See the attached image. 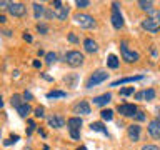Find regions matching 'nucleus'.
<instances>
[{
  "mask_svg": "<svg viewBox=\"0 0 160 150\" xmlns=\"http://www.w3.org/2000/svg\"><path fill=\"white\" fill-rule=\"evenodd\" d=\"M120 53H122V60H125L127 63H133L140 58V53L130 48L127 42H120Z\"/></svg>",
  "mask_w": 160,
  "mask_h": 150,
  "instance_id": "f257e3e1",
  "label": "nucleus"
},
{
  "mask_svg": "<svg viewBox=\"0 0 160 150\" xmlns=\"http://www.w3.org/2000/svg\"><path fill=\"white\" fill-rule=\"evenodd\" d=\"M82 118L80 117H70L67 120V125H68V132H70V137L73 140H78L80 138V128H82Z\"/></svg>",
  "mask_w": 160,
  "mask_h": 150,
  "instance_id": "f03ea898",
  "label": "nucleus"
},
{
  "mask_svg": "<svg viewBox=\"0 0 160 150\" xmlns=\"http://www.w3.org/2000/svg\"><path fill=\"white\" fill-rule=\"evenodd\" d=\"M73 20H75V23L80 25L82 28H93L95 25H97L95 18L92 17V15H88V13H75Z\"/></svg>",
  "mask_w": 160,
  "mask_h": 150,
  "instance_id": "7ed1b4c3",
  "label": "nucleus"
},
{
  "mask_svg": "<svg viewBox=\"0 0 160 150\" xmlns=\"http://www.w3.org/2000/svg\"><path fill=\"white\" fill-rule=\"evenodd\" d=\"M107 77H108V73L105 72V70H97V72H93V73L88 77L87 83H85V87H87V88H93L95 85H98V83H102L103 80H107Z\"/></svg>",
  "mask_w": 160,
  "mask_h": 150,
  "instance_id": "20e7f679",
  "label": "nucleus"
},
{
  "mask_svg": "<svg viewBox=\"0 0 160 150\" xmlns=\"http://www.w3.org/2000/svg\"><path fill=\"white\" fill-rule=\"evenodd\" d=\"M65 62L70 67H80L83 63V55L78 50H70V52L65 53Z\"/></svg>",
  "mask_w": 160,
  "mask_h": 150,
  "instance_id": "39448f33",
  "label": "nucleus"
},
{
  "mask_svg": "<svg viewBox=\"0 0 160 150\" xmlns=\"http://www.w3.org/2000/svg\"><path fill=\"white\" fill-rule=\"evenodd\" d=\"M120 5L117 2H113L112 3V25H113V28H117L120 30L123 27V17H122V13H120Z\"/></svg>",
  "mask_w": 160,
  "mask_h": 150,
  "instance_id": "423d86ee",
  "label": "nucleus"
},
{
  "mask_svg": "<svg viewBox=\"0 0 160 150\" xmlns=\"http://www.w3.org/2000/svg\"><path fill=\"white\" fill-rule=\"evenodd\" d=\"M117 112L120 115H123V117H135L138 112V108H137V105H133V103H120L117 107Z\"/></svg>",
  "mask_w": 160,
  "mask_h": 150,
  "instance_id": "0eeeda50",
  "label": "nucleus"
},
{
  "mask_svg": "<svg viewBox=\"0 0 160 150\" xmlns=\"http://www.w3.org/2000/svg\"><path fill=\"white\" fill-rule=\"evenodd\" d=\"M142 28H145L150 33H157L160 32V23L153 17H147L145 20H142Z\"/></svg>",
  "mask_w": 160,
  "mask_h": 150,
  "instance_id": "6e6552de",
  "label": "nucleus"
},
{
  "mask_svg": "<svg viewBox=\"0 0 160 150\" xmlns=\"http://www.w3.org/2000/svg\"><path fill=\"white\" fill-rule=\"evenodd\" d=\"M8 12H10V15H13V17H23V15L27 13V7H25L22 2H12L8 7Z\"/></svg>",
  "mask_w": 160,
  "mask_h": 150,
  "instance_id": "1a4fd4ad",
  "label": "nucleus"
},
{
  "mask_svg": "<svg viewBox=\"0 0 160 150\" xmlns=\"http://www.w3.org/2000/svg\"><path fill=\"white\" fill-rule=\"evenodd\" d=\"M72 112L78 113V115H88L90 113V105H88L87 100H80V102H77L72 107Z\"/></svg>",
  "mask_w": 160,
  "mask_h": 150,
  "instance_id": "9d476101",
  "label": "nucleus"
},
{
  "mask_svg": "<svg viewBox=\"0 0 160 150\" xmlns=\"http://www.w3.org/2000/svg\"><path fill=\"white\" fill-rule=\"evenodd\" d=\"M110 100H112V93L107 92V93H102V95H97V97L92 98L93 105H97V107H103V105H107Z\"/></svg>",
  "mask_w": 160,
  "mask_h": 150,
  "instance_id": "9b49d317",
  "label": "nucleus"
},
{
  "mask_svg": "<svg viewBox=\"0 0 160 150\" xmlns=\"http://www.w3.org/2000/svg\"><path fill=\"white\" fill-rule=\"evenodd\" d=\"M127 133H128V138L132 140V142H138L140 140V125H137V123L128 125Z\"/></svg>",
  "mask_w": 160,
  "mask_h": 150,
  "instance_id": "f8f14e48",
  "label": "nucleus"
},
{
  "mask_svg": "<svg viewBox=\"0 0 160 150\" xmlns=\"http://www.w3.org/2000/svg\"><path fill=\"white\" fill-rule=\"evenodd\" d=\"M48 125L53 128H62L65 125V118L62 115H52V117H48Z\"/></svg>",
  "mask_w": 160,
  "mask_h": 150,
  "instance_id": "ddd939ff",
  "label": "nucleus"
},
{
  "mask_svg": "<svg viewBox=\"0 0 160 150\" xmlns=\"http://www.w3.org/2000/svg\"><path fill=\"white\" fill-rule=\"evenodd\" d=\"M148 133H150V137L160 140V123L157 120H152V122L148 123Z\"/></svg>",
  "mask_w": 160,
  "mask_h": 150,
  "instance_id": "4468645a",
  "label": "nucleus"
},
{
  "mask_svg": "<svg viewBox=\"0 0 160 150\" xmlns=\"http://www.w3.org/2000/svg\"><path fill=\"white\" fill-rule=\"evenodd\" d=\"M143 75H135V77H125V78H118L112 82V87H118V85H123V83H132V82H138V80H142Z\"/></svg>",
  "mask_w": 160,
  "mask_h": 150,
  "instance_id": "2eb2a0df",
  "label": "nucleus"
},
{
  "mask_svg": "<svg viewBox=\"0 0 160 150\" xmlns=\"http://www.w3.org/2000/svg\"><path fill=\"white\" fill-rule=\"evenodd\" d=\"M135 98H137V100H153L155 98V90L153 88L142 90V92L135 93Z\"/></svg>",
  "mask_w": 160,
  "mask_h": 150,
  "instance_id": "dca6fc26",
  "label": "nucleus"
},
{
  "mask_svg": "<svg viewBox=\"0 0 160 150\" xmlns=\"http://www.w3.org/2000/svg\"><path fill=\"white\" fill-rule=\"evenodd\" d=\"M53 15L58 20H67V17H68V7H65V5L62 3L60 7H57V8L53 10Z\"/></svg>",
  "mask_w": 160,
  "mask_h": 150,
  "instance_id": "f3484780",
  "label": "nucleus"
},
{
  "mask_svg": "<svg viewBox=\"0 0 160 150\" xmlns=\"http://www.w3.org/2000/svg\"><path fill=\"white\" fill-rule=\"evenodd\" d=\"M83 48L87 50L88 53H93V52H97V50H98L97 42H95V40H92V38H85V40H83Z\"/></svg>",
  "mask_w": 160,
  "mask_h": 150,
  "instance_id": "a211bd4d",
  "label": "nucleus"
},
{
  "mask_svg": "<svg viewBox=\"0 0 160 150\" xmlns=\"http://www.w3.org/2000/svg\"><path fill=\"white\" fill-rule=\"evenodd\" d=\"M107 65H108V68H118L120 67V60L117 58V55H113V53H110L108 55V58H107Z\"/></svg>",
  "mask_w": 160,
  "mask_h": 150,
  "instance_id": "6ab92c4d",
  "label": "nucleus"
},
{
  "mask_svg": "<svg viewBox=\"0 0 160 150\" xmlns=\"http://www.w3.org/2000/svg\"><path fill=\"white\" fill-rule=\"evenodd\" d=\"M90 128H92L93 132H102L103 135H107V137H108V132H107V128L103 127L102 122H92V123H90Z\"/></svg>",
  "mask_w": 160,
  "mask_h": 150,
  "instance_id": "aec40b11",
  "label": "nucleus"
},
{
  "mask_svg": "<svg viewBox=\"0 0 160 150\" xmlns=\"http://www.w3.org/2000/svg\"><path fill=\"white\" fill-rule=\"evenodd\" d=\"M17 112H18V115L20 117H27V115L32 112V108H30V105L25 102V103H22L20 107H17Z\"/></svg>",
  "mask_w": 160,
  "mask_h": 150,
  "instance_id": "412c9836",
  "label": "nucleus"
},
{
  "mask_svg": "<svg viewBox=\"0 0 160 150\" xmlns=\"http://www.w3.org/2000/svg\"><path fill=\"white\" fill-rule=\"evenodd\" d=\"M138 7L142 8V10H147V12H152V10H153V2H150V0H148V2L140 0V2H138Z\"/></svg>",
  "mask_w": 160,
  "mask_h": 150,
  "instance_id": "4be33fe9",
  "label": "nucleus"
},
{
  "mask_svg": "<svg viewBox=\"0 0 160 150\" xmlns=\"http://www.w3.org/2000/svg\"><path fill=\"white\" fill-rule=\"evenodd\" d=\"M48 98H62V97H67V93L62 92V90H52V92L47 93Z\"/></svg>",
  "mask_w": 160,
  "mask_h": 150,
  "instance_id": "5701e85b",
  "label": "nucleus"
},
{
  "mask_svg": "<svg viewBox=\"0 0 160 150\" xmlns=\"http://www.w3.org/2000/svg\"><path fill=\"white\" fill-rule=\"evenodd\" d=\"M33 15H35V18H40L43 15V5H40V3H33Z\"/></svg>",
  "mask_w": 160,
  "mask_h": 150,
  "instance_id": "b1692460",
  "label": "nucleus"
},
{
  "mask_svg": "<svg viewBox=\"0 0 160 150\" xmlns=\"http://www.w3.org/2000/svg\"><path fill=\"white\" fill-rule=\"evenodd\" d=\"M10 103H12L15 108L20 107V105H22V95H18V93L12 95V98H10Z\"/></svg>",
  "mask_w": 160,
  "mask_h": 150,
  "instance_id": "393cba45",
  "label": "nucleus"
},
{
  "mask_svg": "<svg viewBox=\"0 0 160 150\" xmlns=\"http://www.w3.org/2000/svg\"><path fill=\"white\" fill-rule=\"evenodd\" d=\"M100 117L103 120H107V122H110V120L113 118V112L112 110H102V112H100Z\"/></svg>",
  "mask_w": 160,
  "mask_h": 150,
  "instance_id": "a878e982",
  "label": "nucleus"
},
{
  "mask_svg": "<svg viewBox=\"0 0 160 150\" xmlns=\"http://www.w3.org/2000/svg\"><path fill=\"white\" fill-rule=\"evenodd\" d=\"M135 92L133 90V87H127V88H120V95L122 97H127V95H132Z\"/></svg>",
  "mask_w": 160,
  "mask_h": 150,
  "instance_id": "bb28decb",
  "label": "nucleus"
},
{
  "mask_svg": "<svg viewBox=\"0 0 160 150\" xmlns=\"http://www.w3.org/2000/svg\"><path fill=\"white\" fill-rule=\"evenodd\" d=\"M45 60H47V63H53L55 60H57V55H55L53 52H48L47 55H45Z\"/></svg>",
  "mask_w": 160,
  "mask_h": 150,
  "instance_id": "cd10ccee",
  "label": "nucleus"
},
{
  "mask_svg": "<svg viewBox=\"0 0 160 150\" xmlns=\"http://www.w3.org/2000/svg\"><path fill=\"white\" fill-rule=\"evenodd\" d=\"M37 32H40V33H47L48 32V27H47V25H45V23H37Z\"/></svg>",
  "mask_w": 160,
  "mask_h": 150,
  "instance_id": "c85d7f7f",
  "label": "nucleus"
},
{
  "mask_svg": "<svg viewBox=\"0 0 160 150\" xmlns=\"http://www.w3.org/2000/svg\"><path fill=\"white\" fill-rule=\"evenodd\" d=\"M45 110H43V107H37V108H35V117H37V118H43L45 117Z\"/></svg>",
  "mask_w": 160,
  "mask_h": 150,
  "instance_id": "c756f323",
  "label": "nucleus"
},
{
  "mask_svg": "<svg viewBox=\"0 0 160 150\" xmlns=\"http://www.w3.org/2000/svg\"><path fill=\"white\" fill-rule=\"evenodd\" d=\"M65 82L70 83V87H75V83H77V75H72V77H65Z\"/></svg>",
  "mask_w": 160,
  "mask_h": 150,
  "instance_id": "7c9ffc66",
  "label": "nucleus"
},
{
  "mask_svg": "<svg viewBox=\"0 0 160 150\" xmlns=\"http://www.w3.org/2000/svg\"><path fill=\"white\" fill-rule=\"evenodd\" d=\"M35 127H37V125H35L33 120H28V130H27V135H32V133H33V130H35Z\"/></svg>",
  "mask_w": 160,
  "mask_h": 150,
  "instance_id": "2f4dec72",
  "label": "nucleus"
},
{
  "mask_svg": "<svg viewBox=\"0 0 160 150\" xmlns=\"http://www.w3.org/2000/svg\"><path fill=\"white\" fill-rule=\"evenodd\" d=\"M17 140H18V135H10V138H8V140H5V145H7V147H8V145L15 143V142H17Z\"/></svg>",
  "mask_w": 160,
  "mask_h": 150,
  "instance_id": "473e14b6",
  "label": "nucleus"
},
{
  "mask_svg": "<svg viewBox=\"0 0 160 150\" xmlns=\"http://www.w3.org/2000/svg\"><path fill=\"white\" fill-rule=\"evenodd\" d=\"M88 5H90L88 0H78V2H77V7L78 8H85V7H88Z\"/></svg>",
  "mask_w": 160,
  "mask_h": 150,
  "instance_id": "72a5a7b5",
  "label": "nucleus"
},
{
  "mask_svg": "<svg viewBox=\"0 0 160 150\" xmlns=\"http://www.w3.org/2000/svg\"><path fill=\"white\" fill-rule=\"evenodd\" d=\"M150 17H153L160 23V10H152V12H150Z\"/></svg>",
  "mask_w": 160,
  "mask_h": 150,
  "instance_id": "f704fd0d",
  "label": "nucleus"
},
{
  "mask_svg": "<svg viewBox=\"0 0 160 150\" xmlns=\"http://www.w3.org/2000/svg\"><path fill=\"white\" fill-rule=\"evenodd\" d=\"M10 3H12V2H8V0H2V2H0V10H5V8L8 10Z\"/></svg>",
  "mask_w": 160,
  "mask_h": 150,
  "instance_id": "c9c22d12",
  "label": "nucleus"
},
{
  "mask_svg": "<svg viewBox=\"0 0 160 150\" xmlns=\"http://www.w3.org/2000/svg\"><path fill=\"white\" fill-rule=\"evenodd\" d=\"M142 150H160V148L157 147V145H143Z\"/></svg>",
  "mask_w": 160,
  "mask_h": 150,
  "instance_id": "e433bc0d",
  "label": "nucleus"
},
{
  "mask_svg": "<svg viewBox=\"0 0 160 150\" xmlns=\"http://www.w3.org/2000/svg\"><path fill=\"white\" fill-rule=\"evenodd\" d=\"M68 40H70V42H72V43H77V42H78L77 35H73V33H70V35H68Z\"/></svg>",
  "mask_w": 160,
  "mask_h": 150,
  "instance_id": "4c0bfd02",
  "label": "nucleus"
},
{
  "mask_svg": "<svg viewBox=\"0 0 160 150\" xmlns=\"http://www.w3.org/2000/svg\"><path fill=\"white\" fill-rule=\"evenodd\" d=\"M135 118L140 120V122H142V120H145V115H143V112H137V115H135Z\"/></svg>",
  "mask_w": 160,
  "mask_h": 150,
  "instance_id": "58836bf2",
  "label": "nucleus"
},
{
  "mask_svg": "<svg viewBox=\"0 0 160 150\" xmlns=\"http://www.w3.org/2000/svg\"><path fill=\"white\" fill-rule=\"evenodd\" d=\"M22 97H23V98L28 102V100H32V93H30V92H23V95H22Z\"/></svg>",
  "mask_w": 160,
  "mask_h": 150,
  "instance_id": "ea45409f",
  "label": "nucleus"
},
{
  "mask_svg": "<svg viewBox=\"0 0 160 150\" xmlns=\"http://www.w3.org/2000/svg\"><path fill=\"white\" fill-rule=\"evenodd\" d=\"M23 40H27V42H32V35L25 32V33H23Z\"/></svg>",
  "mask_w": 160,
  "mask_h": 150,
  "instance_id": "a19ab883",
  "label": "nucleus"
},
{
  "mask_svg": "<svg viewBox=\"0 0 160 150\" xmlns=\"http://www.w3.org/2000/svg\"><path fill=\"white\" fill-rule=\"evenodd\" d=\"M32 65H33L35 68H40V65H42V63H40L38 60H33V62H32Z\"/></svg>",
  "mask_w": 160,
  "mask_h": 150,
  "instance_id": "79ce46f5",
  "label": "nucleus"
},
{
  "mask_svg": "<svg viewBox=\"0 0 160 150\" xmlns=\"http://www.w3.org/2000/svg\"><path fill=\"white\" fill-rule=\"evenodd\" d=\"M7 22V18H5V15H0V23H5Z\"/></svg>",
  "mask_w": 160,
  "mask_h": 150,
  "instance_id": "37998d69",
  "label": "nucleus"
},
{
  "mask_svg": "<svg viewBox=\"0 0 160 150\" xmlns=\"http://www.w3.org/2000/svg\"><path fill=\"white\" fill-rule=\"evenodd\" d=\"M3 107V100H2V97H0V108Z\"/></svg>",
  "mask_w": 160,
  "mask_h": 150,
  "instance_id": "c03bdc74",
  "label": "nucleus"
},
{
  "mask_svg": "<svg viewBox=\"0 0 160 150\" xmlns=\"http://www.w3.org/2000/svg\"><path fill=\"white\" fill-rule=\"evenodd\" d=\"M77 150H87V147H83V145H82V147H78Z\"/></svg>",
  "mask_w": 160,
  "mask_h": 150,
  "instance_id": "a18cd8bd",
  "label": "nucleus"
},
{
  "mask_svg": "<svg viewBox=\"0 0 160 150\" xmlns=\"http://www.w3.org/2000/svg\"><path fill=\"white\" fill-rule=\"evenodd\" d=\"M155 120H157V122L160 123V113H158V117H157V118H155Z\"/></svg>",
  "mask_w": 160,
  "mask_h": 150,
  "instance_id": "49530a36",
  "label": "nucleus"
}]
</instances>
